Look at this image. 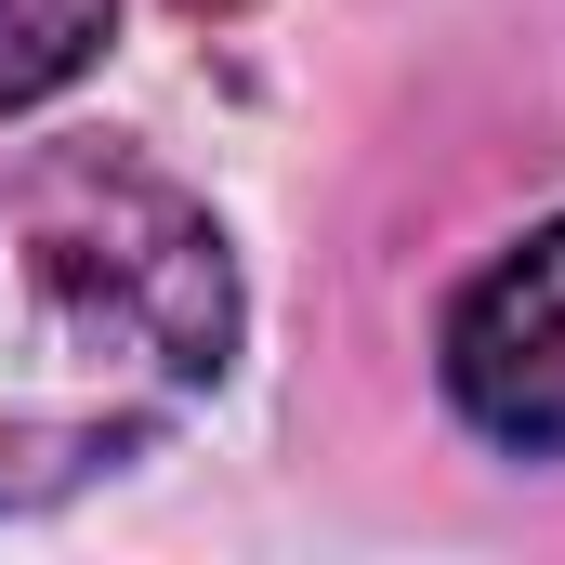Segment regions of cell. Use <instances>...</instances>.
I'll list each match as a JSON object with an SVG mask.
<instances>
[{
  "label": "cell",
  "instance_id": "obj_2",
  "mask_svg": "<svg viewBox=\"0 0 565 565\" xmlns=\"http://www.w3.org/2000/svg\"><path fill=\"white\" fill-rule=\"evenodd\" d=\"M447 408L487 447H565V224H540L526 250H500L447 316Z\"/></svg>",
  "mask_w": 565,
  "mask_h": 565
},
{
  "label": "cell",
  "instance_id": "obj_4",
  "mask_svg": "<svg viewBox=\"0 0 565 565\" xmlns=\"http://www.w3.org/2000/svg\"><path fill=\"white\" fill-rule=\"evenodd\" d=\"M184 13H237V0H184Z\"/></svg>",
  "mask_w": 565,
  "mask_h": 565
},
{
  "label": "cell",
  "instance_id": "obj_1",
  "mask_svg": "<svg viewBox=\"0 0 565 565\" xmlns=\"http://www.w3.org/2000/svg\"><path fill=\"white\" fill-rule=\"evenodd\" d=\"M237 250L132 145L0 158V513L79 500L211 408Z\"/></svg>",
  "mask_w": 565,
  "mask_h": 565
},
{
  "label": "cell",
  "instance_id": "obj_3",
  "mask_svg": "<svg viewBox=\"0 0 565 565\" xmlns=\"http://www.w3.org/2000/svg\"><path fill=\"white\" fill-rule=\"evenodd\" d=\"M119 0H0V119L13 106H53L93 53H106Z\"/></svg>",
  "mask_w": 565,
  "mask_h": 565
}]
</instances>
